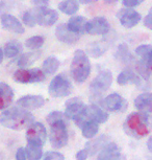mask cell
Here are the masks:
<instances>
[{
    "mask_svg": "<svg viewBox=\"0 0 152 160\" xmlns=\"http://www.w3.org/2000/svg\"><path fill=\"white\" fill-rule=\"evenodd\" d=\"M68 117L61 111H52L46 117L50 127L49 141L52 148L58 150L66 147L69 141V133L67 126Z\"/></svg>",
    "mask_w": 152,
    "mask_h": 160,
    "instance_id": "cell-1",
    "label": "cell"
},
{
    "mask_svg": "<svg viewBox=\"0 0 152 160\" xmlns=\"http://www.w3.org/2000/svg\"><path fill=\"white\" fill-rule=\"evenodd\" d=\"M123 129L128 136L141 139L147 136L152 131V115L151 113L132 112L126 117L123 123Z\"/></svg>",
    "mask_w": 152,
    "mask_h": 160,
    "instance_id": "cell-2",
    "label": "cell"
},
{
    "mask_svg": "<svg viewBox=\"0 0 152 160\" xmlns=\"http://www.w3.org/2000/svg\"><path fill=\"white\" fill-rule=\"evenodd\" d=\"M35 122V116L28 110L19 107L5 109L0 114V123L7 129L21 131Z\"/></svg>",
    "mask_w": 152,
    "mask_h": 160,
    "instance_id": "cell-3",
    "label": "cell"
},
{
    "mask_svg": "<svg viewBox=\"0 0 152 160\" xmlns=\"http://www.w3.org/2000/svg\"><path fill=\"white\" fill-rule=\"evenodd\" d=\"M71 75L76 83H83L91 73V63L86 53L81 49L74 52L72 63L70 66Z\"/></svg>",
    "mask_w": 152,
    "mask_h": 160,
    "instance_id": "cell-4",
    "label": "cell"
},
{
    "mask_svg": "<svg viewBox=\"0 0 152 160\" xmlns=\"http://www.w3.org/2000/svg\"><path fill=\"white\" fill-rule=\"evenodd\" d=\"M108 113L105 111L102 107L98 106L96 104H91L89 106H85V109L82 112L76 120H74V122L76 123V126L80 127L83 122L86 120H93L100 125V123H104L108 119Z\"/></svg>",
    "mask_w": 152,
    "mask_h": 160,
    "instance_id": "cell-5",
    "label": "cell"
},
{
    "mask_svg": "<svg viewBox=\"0 0 152 160\" xmlns=\"http://www.w3.org/2000/svg\"><path fill=\"white\" fill-rule=\"evenodd\" d=\"M72 84L66 74L61 73L52 78L49 84L48 93L52 98H65L72 93Z\"/></svg>",
    "mask_w": 152,
    "mask_h": 160,
    "instance_id": "cell-6",
    "label": "cell"
},
{
    "mask_svg": "<svg viewBox=\"0 0 152 160\" xmlns=\"http://www.w3.org/2000/svg\"><path fill=\"white\" fill-rule=\"evenodd\" d=\"M45 72L43 69L40 68H32L25 69L20 68L14 72V80L15 82L21 84H32V83H40L45 80Z\"/></svg>",
    "mask_w": 152,
    "mask_h": 160,
    "instance_id": "cell-7",
    "label": "cell"
},
{
    "mask_svg": "<svg viewBox=\"0 0 152 160\" xmlns=\"http://www.w3.org/2000/svg\"><path fill=\"white\" fill-rule=\"evenodd\" d=\"M113 74L109 70H102L99 72L90 84V90L93 96H101V94L106 92L112 86Z\"/></svg>",
    "mask_w": 152,
    "mask_h": 160,
    "instance_id": "cell-8",
    "label": "cell"
},
{
    "mask_svg": "<svg viewBox=\"0 0 152 160\" xmlns=\"http://www.w3.org/2000/svg\"><path fill=\"white\" fill-rule=\"evenodd\" d=\"M47 139V130L42 122H34L27 128L26 140L27 143L44 147Z\"/></svg>",
    "mask_w": 152,
    "mask_h": 160,
    "instance_id": "cell-9",
    "label": "cell"
},
{
    "mask_svg": "<svg viewBox=\"0 0 152 160\" xmlns=\"http://www.w3.org/2000/svg\"><path fill=\"white\" fill-rule=\"evenodd\" d=\"M100 106L107 112H123L127 109V102L119 93H111L101 99Z\"/></svg>",
    "mask_w": 152,
    "mask_h": 160,
    "instance_id": "cell-10",
    "label": "cell"
},
{
    "mask_svg": "<svg viewBox=\"0 0 152 160\" xmlns=\"http://www.w3.org/2000/svg\"><path fill=\"white\" fill-rule=\"evenodd\" d=\"M37 24L41 26H51L58 19V12L48 8H37L35 10Z\"/></svg>",
    "mask_w": 152,
    "mask_h": 160,
    "instance_id": "cell-11",
    "label": "cell"
},
{
    "mask_svg": "<svg viewBox=\"0 0 152 160\" xmlns=\"http://www.w3.org/2000/svg\"><path fill=\"white\" fill-rule=\"evenodd\" d=\"M117 17L121 25L125 28H132L141 21V15L131 8H122L118 12Z\"/></svg>",
    "mask_w": 152,
    "mask_h": 160,
    "instance_id": "cell-12",
    "label": "cell"
},
{
    "mask_svg": "<svg viewBox=\"0 0 152 160\" xmlns=\"http://www.w3.org/2000/svg\"><path fill=\"white\" fill-rule=\"evenodd\" d=\"M85 109V105L82 102V99L79 98H73L68 99L66 102L64 113L68 117V119L76 120L81 115Z\"/></svg>",
    "mask_w": 152,
    "mask_h": 160,
    "instance_id": "cell-13",
    "label": "cell"
},
{
    "mask_svg": "<svg viewBox=\"0 0 152 160\" xmlns=\"http://www.w3.org/2000/svg\"><path fill=\"white\" fill-rule=\"evenodd\" d=\"M111 29L109 22L104 17H96L86 24V32L89 35H106Z\"/></svg>",
    "mask_w": 152,
    "mask_h": 160,
    "instance_id": "cell-14",
    "label": "cell"
},
{
    "mask_svg": "<svg viewBox=\"0 0 152 160\" xmlns=\"http://www.w3.org/2000/svg\"><path fill=\"white\" fill-rule=\"evenodd\" d=\"M122 152L120 147L116 142L109 141L99 151L97 160H121Z\"/></svg>",
    "mask_w": 152,
    "mask_h": 160,
    "instance_id": "cell-15",
    "label": "cell"
},
{
    "mask_svg": "<svg viewBox=\"0 0 152 160\" xmlns=\"http://www.w3.org/2000/svg\"><path fill=\"white\" fill-rule=\"evenodd\" d=\"M46 102V99L42 95H25L17 101V106L28 111L40 109Z\"/></svg>",
    "mask_w": 152,
    "mask_h": 160,
    "instance_id": "cell-16",
    "label": "cell"
},
{
    "mask_svg": "<svg viewBox=\"0 0 152 160\" xmlns=\"http://www.w3.org/2000/svg\"><path fill=\"white\" fill-rule=\"evenodd\" d=\"M0 21H1L2 28L8 32H12L14 34H23L25 32V28L22 25V23L13 15L2 14L0 17Z\"/></svg>",
    "mask_w": 152,
    "mask_h": 160,
    "instance_id": "cell-17",
    "label": "cell"
},
{
    "mask_svg": "<svg viewBox=\"0 0 152 160\" xmlns=\"http://www.w3.org/2000/svg\"><path fill=\"white\" fill-rule=\"evenodd\" d=\"M55 36L58 40L65 44H74L79 40L80 36L75 34L68 28L67 24H59L55 29Z\"/></svg>",
    "mask_w": 152,
    "mask_h": 160,
    "instance_id": "cell-18",
    "label": "cell"
},
{
    "mask_svg": "<svg viewBox=\"0 0 152 160\" xmlns=\"http://www.w3.org/2000/svg\"><path fill=\"white\" fill-rule=\"evenodd\" d=\"M135 107L140 112L151 113L152 114V93L145 92L141 93L135 98Z\"/></svg>",
    "mask_w": 152,
    "mask_h": 160,
    "instance_id": "cell-19",
    "label": "cell"
},
{
    "mask_svg": "<svg viewBox=\"0 0 152 160\" xmlns=\"http://www.w3.org/2000/svg\"><path fill=\"white\" fill-rule=\"evenodd\" d=\"M117 83L121 86L130 85V84L139 86L141 85V78L131 69H125V70L121 71L120 74L118 75Z\"/></svg>",
    "mask_w": 152,
    "mask_h": 160,
    "instance_id": "cell-20",
    "label": "cell"
},
{
    "mask_svg": "<svg viewBox=\"0 0 152 160\" xmlns=\"http://www.w3.org/2000/svg\"><path fill=\"white\" fill-rule=\"evenodd\" d=\"M14 99V91L7 83H0V110H5L10 107Z\"/></svg>",
    "mask_w": 152,
    "mask_h": 160,
    "instance_id": "cell-21",
    "label": "cell"
},
{
    "mask_svg": "<svg viewBox=\"0 0 152 160\" xmlns=\"http://www.w3.org/2000/svg\"><path fill=\"white\" fill-rule=\"evenodd\" d=\"M109 142V137L106 135H100L99 137L92 138V139L86 142L85 149L88 151L89 155L93 156L95 154H97L102 148L105 146L106 143Z\"/></svg>",
    "mask_w": 152,
    "mask_h": 160,
    "instance_id": "cell-22",
    "label": "cell"
},
{
    "mask_svg": "<svg viewBox=\"0 0 152 160\" xmlns=\"http://www.w3.org/2000/svg\"><path fill=\"white\" fill-rule=\"evenodd\" d=\"M136 56L141 58V62L149 70H152V46L149 44H142L136 49Z\"/></svg>",
    "mask_w": 152,
    "mask_h": 160,
    "instance_id": "cell-23",
    "label": "cell"
},
{
    "mask_svg": "<svg viewBox=\"0 0 152 160\" xmlns=\"http://www.w3.org/2000/svg\"><path fill=\"white\" fill-rule=\"evenodd\" d=\"M86 24H88L86 18L82 16H76V17L71 18L67 25L71 31L80 36L86 32Z\"/></svg>",
    "mask_w": 152,
    "mask_h": 160,
    "instance_id": "cell-24",
    "label": "cell"
},
{
    "mask_svg": "<svg viewBox=\"0 0 152 160\" xmlns=\"http://www.w3.org/2000/svg\"><path fill=\"white\" fill-rule=\"evenodd\" d=\"M79 128L81 129V134L83 137L86 139H92L99 132V123L93 120H86Z\"/></svg>",
    "mask_w": 152,
    "mask_h": 160,
    "instance_id": "cell-25",
    "label": "cell"
},
{
    "mask_svg": "<svg viewBox=\"0 0 152 160\" xmlns=\"http://www.w3.org/2000/svg\"><path fill=\"white\" fill-rule=\"evenodd\" d=\"M40 57H41V52L38 50L31 51V52H25L19 58L17 64L22 68L27 67V66H30L31 64H34L37 60L40 59Z\"/></svg>",
    "mask_w": 152,
    "mask_h": 160,
    "instance_id": "cell-26",
    "label": "cell"
},
{
    "mask_svg": "<svg viewBox=\"0 0 152 160\" xmlns=\"http://www.w3.org/2000/svg\"><path fill=\"white\" fill-rule=\"evenodd\" d=\"M58 10L66 15H74L79 10V3L77 0H62L58 4Z\"/></svg>",
    "mask_w": 152,
    "mask_h": 160,
    "instance_id": "cell-27",
    "label": "cell"
},
{
    "mask_svg": "<svg viewBox=\"0 0 152 160\" xmlns=\"http://www.w3.org/2000/svg\"><path fill=\"white\" fill-rule=\"evenodd\" d=\"M22 51V44L18 41H10L5 44L4 46V49H3V52H4V56L7 58H15L16 56H18L19 53H21Z\"/></svg>",
    "mask_w": 152,
    "mask_h": 160,
    "instance_id": "cell-28",
    "label": "cell"
},
{
    "mask_svg": "<svg viewBox=\"0 0 152 160\" xmlns=\"http://www.w3.org/2000/svg\"><path fill=\"white\" fill-rule=\"evenodd\" d=\"M58 67H59L58 59H56L55 57H53V56H50L43 62V68L42 69L45 72V74L51 75L53 73H55Z\"/></svg>",
    "mask_w": 152,
    "mask_h": 160,
    "instance_id": "cell-29",
    "label": "cell"
},
{
    "mask_svg": "<svg viewBox=\"0 0 152 160\" xmlns=\"http://www.w3.org/2000/svg\"><path fill=\"white\" fill-rule=\"evenodd\" d=\"M25 149L27 153V160H41L43 157V147L27 143Z\"/></svg>",
    "mask_w": 152,
    "mask_h": 160,
    "instance_id": "cell-30",
    "label": "cell"
},
{
    "mask_svg": "<svg viewBox=\"0 0 152 160\" xmlns=\"http://www.w3.org/2000/svg\"><path fill=\"white\" fill-rule=\"evenodd\" d=\"M44 42H45V39H44L43 36H34V37H30L26 40L25 46L29 49L35 50L43 46Z\"/></svg>",
    "mask_w": 152,
    "mask_h": 160,
    "instance_id": "cell-31",
    "label": "cell"
},
{
    "mask_svg": "<svg viewBox=\"0 0 152 160\" xmlns=\"http://www.w3.org/2000/svg\"><path fill=\"white\" fill-rule=\"evenodd\" d=\"M116 57H117V59L119 61H122L125 63L130 62L131 60H133L132 56L130 55V52H129V49H128V47L126 46V44H121L120 46L118 47Z\"/></svg>",
    "mask_w": 152,
    "mask_h": 160,
    "instance_id": "cell-32",
    "label": "cell"
},
{
    "mask_svg": "<svg viewBox=\"0 0 152 160\" xmlns=\"http://www.w3.org/2000/svg\"><path fill=\"white\" fill-rule=\"evenodd\" d=\"M106 48H107L106 45H104L102 43L93 44L89 48V53H90V56L93 57V58H99V57H101L105 52Z\"/></svg>",
    "mask_w": 152,
    "mask_h": 160,
    "instance_id": "cell-33",
    "label": "cell"
},
{
    "mask_svg": "<svg viewBox=\"0 0 152 160\" xmlns=\"http://www.w3.org/2000/svg\"><path fill=\"white\" fill-rule=\"evenodd\" d=\"M22 21L26 26H28V28H34L35 24H37L35 10L26 11L22 16Z\"/></svg>",
    "mask_w": 152,
    "mask_h": 160,
    "instance_id": "cell-34",
    "label": "cell"
},
{
    "mask_svg": "<svg viewBox=\"0 0 152 160\" xmlns=\"http://www.w3.org/2000/svg\"><path fill=\"white\" fill-rule=\"evenodd\" d=\"M42 160H65V157L62 154L55 152V151H48L45 153Z\"/></svg>",
    "mask_w": 152,
    "mask_h": 160,
    "instance_id": "cell-35",
    "label": "cell"
},
{
    "mask_svg": "<svg viewBox=\"0 0 152 160\" xmlns=\"http://www.w3.org/2000/svg\"><path fill=\"white\" fill-rule=\"evenodd\" d=\"M16 160H27V153L25 148H19L16 152Z\"/></svg>",
    "mask_w": 152,
    "mask_h": 160,
    "instance_id": "cell-36",
    "label": "cell"
},
{
    "mask_svg": "<svg viewBox=\"0 0 152 160\" xmlns=\"http://www.w3.org/2000/svg\"><path fill=\"white\" fill-rule=\"evenodd\" d=\"M145 0H123V5L126 8H135L144 2Z\"/></svg>",
    "mask_w": 152,
    "mask_h": 160,
    "instance_id": "cell-37",
    "label": "cell"
},
{
    "mask_svg": "<svg viewBox=\"0 0 152 160\" xmlns=\"http://www.w3.org/2000/svg\"><path fill=\"white\" fill-rule=\"evenodd\" d=\"M144 25L149 29H152V8L149 10V13L144 19Z\"/></svg>",
    "mask_w": 152,
    "mask_h": 160,
    "instance_id": "cell-38",
    "label": "cell"
},
{
    "mask_svg": "<svg viewBox=\"0 0 152 160\" xmlns=\"http://www.w3.org/2000/svg\"><path fill=\"white\" fill-rule=\"evenodd\" d=\"M89 153H88V151H86L85 149H83V150H80L78 151V152L76 153V155H75V158L76 160H86L89 158Z\"/></svg>",
    "mask_w": 152,
    "mask_h": 160,
    "instance_id": "cell-39",
    "label": "cell"
},
{
    "mask_svg": "<svg viewBox=\"0 0 152 160\" xmlns=\"http://www.w3.org/2000/svg\"><path fill=\"white\" fill-rule=\"evenodd\" d=\"M31 2L37 8H46L49 3V0H31Z\"/></svg>",
    "mask_w": 152,
    "mask_h": 160,
    "instance_id": "cell-40",
    "label": "cell"
},
{
    "mask_svg": "<svg viewBox=\"0 0 152 160\" xmlns=\"http://www.w3.org/2000/svg\"><path fill=\"white\" fill-rule=\"evenodd\" d=\"M146 146H147V150L152 154V135L147 139V142H146Z\"/></svg>",
    "mask_w": 152,
    "mask_h": 160,
    "instance_id": "cell-41",
    "label": "cell"
},
{
    "mask_svg": "<svg viewBox=\"0 0 152 160\" xmlns=\"http://www.w3.org/2000/svg\"><path fill=\"white\" fill-rule=\"evenodd\" d=\"M78 1L82 4H90V3H94V2H97L98 0H78Z\"/></svg>",
    "mask_w": 152,
    "mask_h": 160,
    "instance_id": "cell-42",
    "label": "cell"
},
{
    "mask_svg": "<svg viewBox=\"0 0 152 160\" xmlns=\"http://www.w3.org/2000/svg\"><path fill=\"white\" fill-rule=\"evenodd\" d=\"M103 1H104V3H106V4H114L116 2H118L119 0H103Z\"/></svg>",
    "mask_w": 152,
    "mask_h": 160,
    "instance_id": "cell-43",
    "label": "cell"
},
{
    "mask_svg": "<svg viewBox=\"0 0 152 160\" xmlns=\"http://www.w3.org/2000/svg\"><path fill=\"white\" fill-rule=\"evenodd\" d=\"M3 57H4V52H3V50L0 48V64L3 61Z\"/></svg>",
    "mask_w": 152,
    "mask_h": 160,
    "instance_id": "cell-44",
    "label": "cell"
},
{
    "mask_svg": "<svg viewBox=\"0 0 152 160\" xmlns=\"http://www.w3.org/2000/svg\"><path fill=\"white\" fill-rule=\"evenodd\" d=\"M151 160H152V159H151Z\"/></svg>",
    "mask_w": 152,
    "mask_h": 160,
    "instance_id": "cell-45",
    "label": "cell"
}]
</instances>
